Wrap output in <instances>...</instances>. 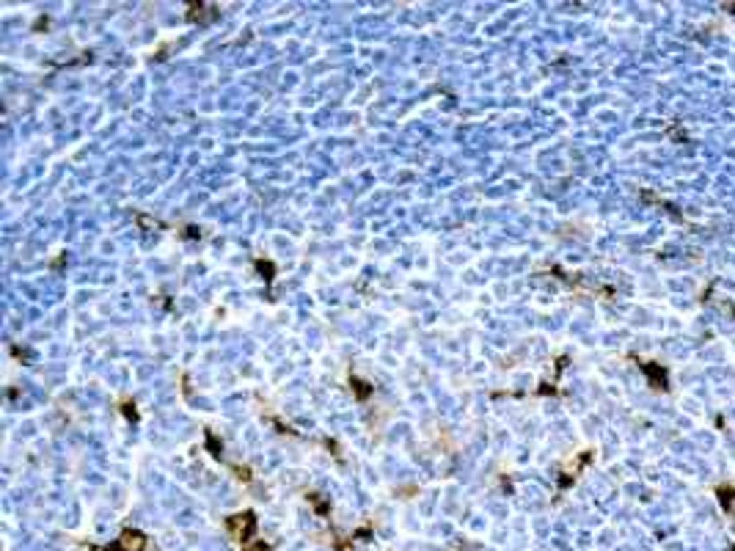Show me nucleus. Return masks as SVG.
Instances as JSON below:
<instances>
[{"label":"nucleus","instance_id":"f257e3e1","mask_svg":"<svg viewBox=\"0 0 735 551\" xmlns=\"http://www.w3.org/2000/svg\"><path fill=\"white\" fill-rule=\"evenodd\" d=\"M226 527H229L231 532H234V538H237L240 543H248V538H251V535H254V529H256V515H254V510L234 513V515H229V518H226Z\"/></svg>","mask_w":735,"mask_h":551},{"label":"nucleus","instance_id":"f03ea898","mask_svg":"<svg viewBox=\"0 0 735 551\" xmlns=\"http://www.w3.org/2000/svg\"><path fill=\"white\" fill-rule=\"evenodd\" d=\"M218 17V6H204V3H190L187 6V20L190 22H210Z\"/></svg>","mask_w":735,"mask_h":551},{"label":"nucleus","instance_id":"7ed1b4c3","mask_svg":"<svg viewBox=\"0 0 735 551\" xmlns=\"http://www.w3.org/2000/svg\"><path fill=\"white\" fill-rule=\"evenodd\" d=\"M347 383H350V392H353V397H356L358 403H367L369 397H372V392H374V386H372L369 380H361L358 375H350Z\"/></svg>","mask_w":735,"mask_h":551},{"label":"nucleus","instance_id":"20e7f679","mask_svg":"<svg viewBox=\"0 0 735 551\" xmlns=\"http://www.w3.org/2000/svg\"><path fill=\"white\" fill-rule=\"evenodd\" d=\"M204 447H207V452L215 460H224V441H221L212 430H204Z\"/></svg>","mask_w":735,"mask_h":551},{"label":"nucleus","instance_id":"39448f33","mask_svg":"<svg viewBox=\"0 0 735 551\" xmlns=\"http://www.w3.org/2000/svg\"><path fill=\"white\" fill-rule=\"evenodd\" d=\"M254 268L262 273V278H265V284H268V287L273 284V278H276V265H273L270 259H262V257H256V259H254Z\"/></svg>","mask_w":735,"mask_h":551},{"label":"nucleus","instance_id":"423d86ee","mask_svg":"<svg viewBox=\"0 0 735 551\" xmlns=\"http://www.w3.org/2000/svg\"><path fill=\"white\" fill-rule=\"evenodd\" d=\"M306 499H309V505H312V507H314V510H317V515H322V518L328 515V510H330V505H328V502L322 499L320 494H309Z\"/></svg>","mask_w":735,"mask_h":551},{"label":"nucleus","instance_id":"0eeeda50","mask_svg":"<svg viewBox=\"0 0 735 551\" xmlns=\"http://www.w3.org/2000/svg\"><path fill=\"white\" fill-rule=\"evenodd\" d=\"M122 411H124V416H127V419H138L136 403H130V400H124V403H122Z\"/></svg>","mask_w":735,"mask_h":551}]
</instances>
